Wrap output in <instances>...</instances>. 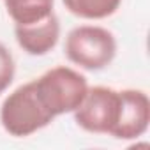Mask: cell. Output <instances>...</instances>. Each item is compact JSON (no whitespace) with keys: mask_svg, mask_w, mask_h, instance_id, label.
Masks as SVG:
<instances>
[{"mask_svg":"<svg viewBox=\"0 0 150 150\" xmlns=\"http://www.w3.org/2000/svg\"><path fill=\"white\" fill-rule=\"evenodd\" d=\"M32 81L39 101L53 118L72 113L88 90L87 78L67 65H57Z\"/></svg>","mask_w":150,"mask_h":150,"instance_id":"obj_1","label":"cell"},{"mask_svg":"<svg viewBox=\"0 0 150 150\" xmlns=\"http://www.w3.org/2000/svg\"><path fill=\"white\" fill-rule=\"evenodd\" d=\"M53 120L55 118L39 101L34 81L18 87L0 106V124L14 138H27L50 125Z\"/></svg>","mask_w":150,"mask_h":150,"instance_id":"obj_2","label":"cell"},{"mask_svg":"<svg viewBox=\"0 0 150 150\" xmlns=\"http://www.w3.org/2000/svg\"><path fill=\"white\" fill-rule=\"evenodd\" d=\"M65 57L87 71H101L108 67L117 55L115 35L97 25H80L65 37Z\"/></svg>","mask_w":150,"mask_h":150,"instance_id":"obj_3","label":"cell"},{"mask_svg":"<svg viewBox=\"0 0 150 150\" xmlns=\"http://www.w3.org/2000/svg\"><path fill=\"white\" fill-rule=\"evenodd\" d=\"M120 108V90L110 87H92L87 90L81 104L74 110L76 124L96 134H111Z\"/></svg>","mask_w":150,"mask_h":150,"instance_id":"obj_4","label":"cell"},{"mask_svg":"<svg viewBox=\"0 0 150 150\" xmlns=\"http://www.w3.org/2000/svg\"><path fill=\"white\" fill-rule=\"evenodd\" d=\"M150 124V101L143 90H120L118 118L110 136L117 139H136L143 136Z\"/></svg>","mask_w":150,"mask_h":150,"instance_id":"obj_5","label":"cell"},{"mask_svg":"<svg viewBox=\"0 0 150 150\" xmlns=\"http://www.w3.org/2000/svg\"><path fill=\"white\" fill-rule=\"evenodd\" d=\"M14 35L23 51L34 57L46 55L51 51L60 37V21L55 13L41 21L28 25H14Z\"/></svg>","mask_w":150,"mask_h":150,"instance_id":"obj_6","label":"cell"},{"mask_svg":"<svg viewBox=\"0 0 150 150\" xmlns=\"http://www.w3.org/2000/svg\"><path fill=\"white\" fill-rule=\"evenodd\" d=\"M4 6L16 25L35 23L53 13V0H4Z\"/></svg>","mask_w":150,"mask_h":150,"instance_id":"obj_7","label":"cell"},{"mask_svg":"<svg viewBox=\"0 0 150 150\" xmlns=\"http://www.w3.org/2000/svg\"><path fill=\"white\" fill-rule=\"evenodd\" d=\"M65 9L83 20H104L117 13L122 0H62Z\"/></svg>","mask_w":150,"mask_h":150,"instance_id":"obj_8","label":"cell"},{"mask_svg":"<svg viewBox=\"0 0 150 150\" xmlns=\"http://www.w3.org/2000/svg\"><path fill=\"white\" fill-rule=\"evenodd\" d=\"M14 72H16V64L13 53L0 42V94H4L9 88V85L14 80Z\"/></svg>","mask_w":150,"mask_h":150,"instance_id":"obj_9","label":"cell"}]
</instances>
